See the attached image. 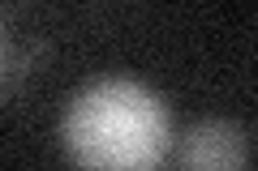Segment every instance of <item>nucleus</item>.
<instances>
[{"label": "nucleus", "instance_id": "1", "mask_svg": "<svg viewBox=\"0 0 258 171\" xmlns=\"http://www.w3.org/2000/svg\"><path fill=\"white\" fill-rule=\"evenodd\" d=\"M60 137L82 171H155L168 154L172 124L155 90L129 77H103L74 94Z\"/></svg>", "mask_w": 258, "mask_h": 171}, {"label": "nucleus", "instance_id": "2", "mask_svg": "<svg viewBox=\"0 0 258 171\" xmlns=\"http://www.w3.org/2000/svg\"><path fill=\"white\" fill-rule=\"evenodd\" d=\"M249 141L232 120H198L181 137V171H245Z\"/></svg>", "mask_w": 258, "mask_h": 171}]
</instances>
